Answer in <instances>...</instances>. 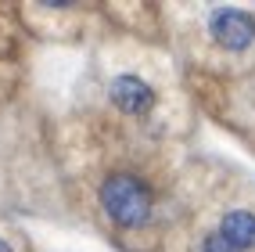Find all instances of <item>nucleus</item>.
Here are the masks:
<instances>
[{
    "instance_id": "obj_1",
    "label": "nucleus",
    "mask_w": 255,
    "mask_h": 252,
    "mask_svg": "<svg viewBox=\"0 0 255 252\" xmlns=\"http://www.w3.org/2000/svg\"><path fill=\"white\" fill-rule=\"evenodd\" d=\"M101 206L119 227H140L151 216V191L133 173H112L101 184Z\"/></svg>"
},
{
    "instance_id": "obj_2",
    "label": "nucleus",
    "mask_w": 255,
    "mask_h": 252,
    "mask_svg": "<svg viewBox=\"0 0 255 252\" xmlns=\"http://www.w3.org/2000/svg\"><path fill=\"white\" fill-rule=\"evenodd\" d=\"M209 29H212V40L227 50H245L252 40H255V18L241 7H219L212 11L209 18Z\"/></svg>"
},
{
    "instance_id": "obj_3",
    "label": "nucleus",
    "mask_w": 255,
    "mask_h": 252,
    "mask_svg": "<svg viewBox=\"0 0 255 252\" xmlns=\"http://www.w3.org/2000/svg\"><path fill=\"white\" fill-rule=\"evenodd\" d=\"M112 101L126 115H147L155 108V90L140 76H115L112 79Z\"/></svg>"
},
{
    "instance_id": "obj_4",
    "label": "nucleus",
    "mask_w": 255,
    "mask_h": 252,
    "mask_svg": "<svg viewBox=\"0 0 255 252\" xmlns=\"http://www.w3.org/2000/svg\"><path fill=\"white\" fill-rule=\"evenodd\" d=\"M219 234L237 249V252H248L255 249V213L248 209H234L223 216V224H219Z\"/></svg>"
},
{
    "instance_id": "obj_5",
    "label": "nucleus",
    "mask_w": 255,
    "mask_h": 252,
    "mask_svg": "<svg viewBox=\"0 0 255 252\" xmlns=\"http://www.w3.org/2000/svg\"><path fill=\"white\" fill-rule=\"evenodd\" d=\"M201 252H237V249H234V245H230L219 231H216V234H209V238L201 242Z\"/></svg>"
},
{
    "instance_id": "obj_6",
    "label": "nucleus",
    "mask_w": 255,
    "mask_h": 252,
    "mask_svg": "<svg viewBox=\"0 0 255 252\" xmlns=\"http://www.w3.org/2000/svg\"><path fill=\"white\" fill-rule=\"evenodd\" d=\"M0 252H11V245H7V242H0Z\"/></svg>"
}]
</instances>
